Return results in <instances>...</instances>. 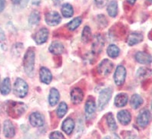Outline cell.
Segmentation results:
<instances>
[{
    "mask_svg": "<svg viewBox=\"0 0 152 139\" xmlns=\"http://www.w3.org/2000/svg\"><path fill=\"white\" fill-rule=\"evenodd\" d=\"M91 37H92V35H91V28L89 26H86L82 33V41L85 43H88L91 39Z\"/></svg>",
    "mask_w": 152,
    "mask_h": 139,
    "instance_id": "obj_27",
    "label": "cell"
},
{
    "mask_svg": "<svg viewBox=\"0 0 152 139\" xmlns=\"http://www.w3.org/2000/svg\"><path fill=\"white\" fill-rule=\"evenodd\" d=\"M45 19V22L49 26H56L61 22V15L57 12H49L46 13Z\"/></svg>",
    "mask_w": 152,
    "mask_h": 139,
    "instance_id": "obj_6",
    "label": "cell"
},
{
    "mask_svg": "<svg viewBox=\"0 0 152 139\" xmlns=\"http://www.w3.org/2000/svg\"><path fill=\"white\" fill-rule=\"evenodd\" d=\"M113 69V63L110 61L109 60H103L98 67V71L102 76H107L111 72Z\"/></svg>",
    "mask_w": 152,
    "mask_h": 139,
    "instance_id": "obj_7",
    "label": "cell"
},
{
    "mask_svg": "<svg viewBox=\"0 0 152 139\" xmlns=\"http://www.w3.org/2000/svg\"><path fill=\"white\" fill-rule=\"evenodd\" d=\"M60 95L58 91L55 88H52L50 90L49 97H48V102L52 106H55L59 100Z\"/></svg>",
    "mask_w": 152,
    "mask_h": 139,
    "instance_id": "obj_22",
    "label": "cell"
},
{
    "mask_svg": "<svg viewBox=\"0 0 152 139\" xmlns=\"http://www.w3.org/2000/svg\"><path fill=\"white\" fill-rule=\"evenodd\" d=\"M104 45V39L102 35L95 36L92 43V49L94 53H100Z\"/></svg>",
    "mask_w": 152,
    "mask_h": 139,
    "instance_id": "obj_13",
    "label": "cell"
},
{
    "mask_svg": "<svg viewBox=\"0 0 152 139\" xmlns=\"http://www.w3.org/2000/svg\"><path fill=\"white\" fill-rule=\"evenodd\" d=\"M118 119L122 125H128L132 120V115L128 110H121L118 113Z\"/></svg>",
    "mask_w": 152,
    "mask_h": 139,
    "instance_id": "obj_16",
    "label": "cell"
},
{
    "mask_svg": "<svg viewBox=\"0 0 152 139\" xmlns=\"http://www.w3.org/2000/svg\"><path fill=\"white\" fill-rule=\"evenodd\" d=\"M52 1H53V2H54L56 5H58V4L59 3V2H60V0H52Z\"/></svg>",
    "mask_w": 152,
    "mask_h": 139,
    "instance_id": "obj_41",
    "label": "cell"
},
{
    "mask_svg": "<svg viewBox=\"0 0 152 139\" xmlns=\"http://www.w3.org/2000/svg\"><path fill=\"white\" fill-rule=\"evenodd\" d=\"M108 0H95V3L97 6V7L99 9L104 8L107 5Z\"/></svg>",
    "mask_w": 152,
    "mask_h": 139,
    "instance_id": "obj_36",
    "label": "cell"
},
{
    "mask_svg": "<svg viewBox=\"0 0 152 139\" xmlns=\"http://www.w3.org/2000/svg\"><path fill=\"white\" fill-rule=\"evenodd\" d=\"M28 86L27 83L21 78H17L13 86L14 94L19 98H24L28 93Z\"/></svg>",
    "mask_w": 152,
    "mask_h": 139,
    "instance_id": "obj_3",
    "label": "cell"
},
{
    "mask_svg": "<svg viewBox=\"0 0 152 139\" xmlns=\"http://www.w3.org/2000/svg\"><path fill=\"white\" fill-rule=\"evenodd\" d=\"M151 121V112L147 109L141 111L139 115H137V123L141 128H145L148 126Z\"/></svg>",
    "mask_w": 152,
    "mask_h": 139,
    "instance_id": "obj_5",
    "label": "cell"
},
{
    "mask_svg": "<svg viewBox=\"0 0 152 139\" xmlns=\"http://www.w3.org/2000/svg\"><path fill=\"white\" fill-rule=\"evenodd\" d=\"M61 128L67 135H71L75 128V122L73 119H71V118H68V119H65L62 123Z\"/></svg>",
    "mask_w": 152,
    "mask_h": 139,
    "instance_id": "obj_18",
    "label": "cell"
},
{
    "mask_svg": "<svg viewBox=\"0 0 152 139\" xmlns=\"http://www.w3.org/2000/svg\"><path fill=\"white\" fill-rule=\"evenodd\" d=\"M48 30L45 28H42L39 30L37 33L35 34L34 39H35V41L37 43L38 45H42V44H44L47 41L48 37Z\"/></svg>",
    "mask_w": 152,
    "mask_h": 139,
    "instance_id": "obj_10",
    "label": "cell"
},
{
    "mask_svg": "<svg viewBox=\"0 0 152 139\" xmlns=\"http://www.w3.org/2000/svg\"><path fill=\"white\" fill-rule=\"evenodd\" d=\"M151 115H152V102H151Z\"/></svg>",
    "mask_w": 152,
    "mask_h": 139,
    "instance_id": "obj_43",
    "label": "cell"
},
{
    "mask_svg": "<svg viewBox=\"0 0 152 139\" xmlns=\"http://www.w3.org/2000/svg\"><path fill=\"white\" fill-rule=\"evenodd\" d=\"M11 91V81L9 77L5 78L0 86V93L3 96H6Z\"/></svg>",
    "mask_w": 152,
    "mask_h": 139,
    "instance_id": "obj_21",
    "label": "cell"
},
{
    "mask_svg": "<svg viewBox=\"0 0 152 139\" xmlns=\"http://www.w3.org/2000/svg\"><path fill=\"white\" fill-rule=\"evenodd\" d=\"M152 73L151 70L146 67H141L137 70V76L139 78H145L148 76H151Z\"/></svg>",
    "mask_w": 152,
    "mask_h": 139,
    "instance_id": "obj_32",
    "label": "cell"
},
{
    "mask_svg": "<svg viewBox=\"0 0 152 139\" xmlns=\"http://www.w3.org/2000/svg\"><path fill=\"white\" fill-rule=\"evenodd\" d=\"M108 15L112 18L117 16L118 15V3L115 1H112L108 4V8H107Z\"/></svg>",
    "mask_w": 152,
    "mask_h": 139,
    "instance_id": "obj_26",
    "label": "cell"
},
{
    "mask_svg": "<svg viewBox=\"0 0 152 139\" xmlns=\"http://www.w3.org/2000/svg\"><path fill=\"white\" fill-rule=\"evenodd\" d=\"M67 110H68V106L65 102H62L59 104V106L57 109V115L58 116V118L61 119L65 116V115L66 114Z\"/></svg>",
    "mask_w": 152,
    "mask_h": 139,
    "instance_id": "obj_31",
    "label": "cell"
},
{
    "mask_svg": "<svg viewBox=\"0 0 152 139\" xmlns=\"http://www.w3.org/2000/svg\"><path fill=\"white\" fill-rule=\"evenodd\" d=\"M49 138L50 139H65L64 135L62 133L59 132H53L50 134L49 135Z\"/></svg>",
    "mask_w": 152,
    "mask_h": 139,
    "instance_id": "obj_35",
    "label": "cell"
},
{
    "mask_svg": "<svg viewBox=\"0 0 152 139\" xmlns=\"http://www.w3.org/2000/svg\"><path fill=\"white\" fill-rule=\"evenodd\" d=\"M6 6V0H0V12H2Z\"/></svg>",
    "mask_w": 152,
    "mask_h": 139,
    "instance_id": "obj_37",
    "label": "cell"
},
{
    "mask_svg": "<svg viewBox=\"0 0 152 139\" xmlns=\"http://www.w3.org/2000/svg\"><path fill=\"white\" fill-rule=\"evenodd\" d=\"M29 122L33 127H42L44 125V117L39 112H33L29 115Z\"/></svg>",
    "mask_w": 152,
    "mask_h": 139,
    "instance_id": "obj_9",
    "label": "cell"
},
{
    "mask_svg": "<svg viewBox=\"0 0 152 139\" xmlns=\"http://www.w3.org/2000/svg\"><path fill=\"white\" fill-rule=\"evenodd\" d=\"M128 101V95L125 93H119L115 97V104L117 107H123V106H126Z\"/></svg>",
    "mask_w": 152,
    "mask_h": 139,
    "instance_id": "obj_20",
    "label": "cell"
},
{
    "mask_svg": "<svg viewBox=\"0 0 152 139\" xmlns=\"http://www.w3.org/2000/svg\"><path fill=\"white\" fill-rule=\"evenodd\" d=\"M11 1L13 4H15V5H18V4L20 3L22 0H11Z\"/></svg>",
    "mask_w": 152,
    "mask_h": 139,
    "instance_id": "obj_39",
    "label": "cell"
},
{
    "mask_svg": "<svg viewBox=\"0 0 152 139\" xmlns=\"http://www.w3.org/2000/svg\"><path fill=\"white\" fill-rule=\"evenodd\" d=\"M125 77H126V70H125L124 67L120 65L116 69V71H115V76H114V79H115V82L116 85H122L124 83Z\"/></svg>",
    "mask_w": 152,
    "mask_h": 139,
    "instance_id": "obj_8",
    "label": "cell"
},
{
    "mask_svg": "<svg viewBox=\"0 0 152 139\" xmlns=\"http://www.w3.org/2000/svg\"><path fill=\"white\" fill-rule=\"evenodd\" d=\"M61 14L65 18H71L74 14V9L72 5L69 3L64 4L61 7Z\"/></svg>",
    "mask_w": 152,
    "mask_h": 139,
    "instance_id": "obj_24",
    "label": "cell"
},
{
    "mask_svg": "<svg viewBox=\"0 0 152 139\" xmlns=\"http://www.w3.org/2000/svg\"><path fill=\"white\" fill-rule=\"evenodd\" d=\"M49 51L53 54H61L64 51V46L59 41H53L49 47Z\"/></svg>",
    "mask_w": 152,
    "mask_h": 139,
    "instance_id": "obj_19",
    "label": "cell"
},
{
    "mask_svg": "<svg viewBox=\"0 0 152 139\" xmlns=\"http://www.w3.org/2000/svg\"><path fill=\"white\" fill-rule=\"evenodd\" d=\"M136 61L141 64H150L152 62L151 56L144 51H138L135 54Z\"/></svg>",
    "mask_w": 152,
    "mask_h": 139,
    "instance_id": "obj_12",
    "label": "cell"
},
{
    "mask_svg": "<svg viewBox=\"0 0 152 139\" xmlns=\"http://www.w3.org/2000/svg\"><path fill=\"white\" fill-rule=\"evenodd\" d=\"M23 67L25 72L28 76H32L35 68V52L32 48L28 49L23 59Z\"/></svg>",
    "mask_w": 152,
    "mask_h": 139,
    "instance_id": "obj_1",
    "label": "cell"
},
{
    "mask_svg": "<svg viewBox=\"0 0 152 139\" xmlns=\"http://www.w3.org/2000/svg\"><path fill=\"white\" fill-rule=\"evenodd\" d=\"M143 103V99L141 98V96L138 94H134L131 98L130 104L132 107L134 109H138Z\"/></svg>",
    "mask_w": 152,
    "mask_h": 139,
    "instance_id": "obj_23",
    "label": "cell"
},
{
    "mask_svg": "<svg viewBox=\"0 0 152 139\" xmlns=\"http://www.w3.org/2000/svg\"><path fill=\"white\" fill-rule=\"evenodd\" d=\"M127 2L129 4H131V5H134V4L135 3L136 0H127Z\"/></svg>",
    "mask_w": 152,
    "mask_h": 139,
    "instance_id": "obj_40",
    "label": "cell"
},
{
    "mask_svg": "<svg viewBox=\"0 0 152 139\" xmlns=\"http://www.w3.org/2000/svg\"><path fill=\"white\" fill-rule=\"evenodd\" d=\"M40 19H41L40 12L38 11H33L28 17V23L31 25H35L39 24Z\"/></svg>",
    "mask_w": 152,
    "mask_h": 139,
    "instance_id": "obj_25",
    "label": "cell"
},
{
    "mask_svg": "<svg viewBox=\"0 0 152 139\" xmlns=\"http://www.w3.org/2000/svg\"><path fill=\"white\" fill-rule=\"evenodd\" d=\"M96 106H95V101L93 99H88L86 103V113L91 115L95 112Z\"/></svg>",
    "mask_w": 152,
    "mask_h": 139,
    "instance_id": "obj_30",
    "label": "cell"
},
{
    "mask_svg": "<svg viewBox=\"0 0 152 139\" xmlns=\"http://www.w3.org/2000/svg\"><path fill=\"white\" fill-rule=\"evenodd\" d=\"M104 139H110V138H108V137H105V138H104Z\"/></svg>",
    "mask_w": 152,
    "mask_h": 139,
    "instance_id": "obj_44",
    "label": "cell"
},
{
    "mask_svg": "<svg viewBox=\"0 0 152 139\" xmlns=\"http://www.w3.org/2000/svg\"><path fill=\"white\" fill-rule=\"evenodd\" d=\"M143 35L138 32H133L130 34L128 38V44L130 46H133L134 45H137L138 43L141 42L143 41Z\"/></svg>",
    "mask_w": 152,
    "mask_h": 139,
    "instance_id": "obj_17",
    "label": "cell"
},
{
    "mask_svg": "<svg viewBox=\"0 0 152 139\" xmlns=\"http://www.w3.org/2000/svg\"><path fill=\"white\" fill-rule=\"evenodd\" d=\"M6 37L3 30L0 28V45L3 50L6 49Z\"/></svg>",
    "mask_w": 152,
    "mask_h": 139,
    "instance_id": "obj_34",
    "label": "cell"
},
{
    "mask_svg": "<svg viewBox=\"0 0 152 139\" xmlns=\"http://www.w3.org/2000/svg\"><path fill=\"white\" fill-rule=\"evenodd\" d=\"M106 120H107L108 127H109L111 131H115L117 129V125H116V122H115V120L112 114L108 113L107 115V117H106Z\"/></svg>",
    "mask_w": 152,
    "mask_h": 139,
    "instance_id": "obj_33",
    "label": "cell"
},
{
    "mask_svg": "<svg viewBox=\"0 0 152 139\" xmlns=\"http://www.w3.org/2000/svg\"><path fill=\"white\" fill-rule=\"evenodd\" d=\"M149 2H152V0H148Z\"/></svg>",
    "mask_w": 152,
    "mask_h": 139,
    "instance_id": "obj_45",
    "label": "cell"
},
{
    "mask_svg": "<svg viewBox=\"0 0 152 139\" xmlns=\"http://www.w3.org/2000/svg\"><path fill=\"white\" fill-rule=\"evenodd\" d=\"M26 109V106L22 102L10 101L8 102L7 112L10 116L17 119L24 113Z\"/></svg>",
    "mask_w": 152,
    "mask_h": 139,
    "instance_id": "obj_2",
    "label": "cell"
},
{
    "mask_svg": "<svg viewBox=\"0 0 152 139\" xmlns=\"http://www.w3.org/2000/svg\"><path fill=\"white\" fill-rule=\"evenodd\" d=\"M107 53H108L109 57L112 58H117L119 54H120V50L116 45H111L108 46V49H107Z\"/></svg>",
    "mask_w": 152,
    "mask_h": 139,
    "instance_id": "obj_28",
    "label": "cell"
},
{
    "mask_svg": "<svg viewBox=\"0 0 152 139\" xmlns=\"http://www.w3.org/2000/svg\"><path fill=\"white\" fill-rule=\"evenodd\" d=\"M112 95V90L110 88L104 89L99 94L98 97V109L102 110L108 103Z\"/></svg>",
    "mask_w": 152,
    "mask_h": 139,
    "instance_id": "obj_4",
    "label": "cell"
},
{
    "mask_svg": "<svg viewBox=\"0 0 152 139\" xmlns=\"http://www.w3.org/2000/svg\"><path fill=\"white\" fill-rule=\"evenodd\" d=\"M84 93L79 88H75L71 92V99L74 104H78L83 100Z\"/></svg>",
    "mask_w": 152,
    "mask_h": 139,
    "instance_id": "obj_14",
    "label": "cell"
},
{
    "mask_svg": "<svg viewBox=\"0 0 152 139\" xmlns=\"http://www.w3.org/2000/svg\"><path fill=\"white\" fill-rule=\"evenodd\" d=\"M82 19L80 17H76L73 20H72L68 24V28H69L70 31H74L76 28H78V27H79V25L82 24Z\"/></svg>",
    "mask_w": 152,
    "mask_h": 139,
    "instance_id": "obj_29",
    "label": "cell"
},
{
    "mask_svg": "<svg viewBox=\"0 0 152 139\" xmlns=\"http://www.w3.org/2000/svg\"><path fill=\"white\" fill-rule=\"evenodd\" d=\"M3 132L6 138H11L15 135V126L10 120H6L3 123Z\"/></svg>",
    "mask_w": 152,
    "mask_h": 139,
    "instance_id": "obj_11",
    "label": "cell"
},
{
    "mask_svg": "<svg viewBox=\"0 0 152 139\" xmlns=\"http://www.w3.org/2000/svg\"><path fill=\"white\" fill-rule=\"evenodd\" d=\"M41 2V0H32V3L35 6H38Z\"/></svg>",
    "mask_w": 152,
    "mask_h": 139,
    "instance_id": "obj_38",
    "label": "cell"
},
{
    "mask_svg": "<svg viewBox=\"0 0 152 139\" xmlns=\"http://www.w3.org/2000/svg\"><path fill=\"white\" fill-rule=\"evenodd\" d=\"M28 0H23V6H26V4L28 3Z\"/></svg>",
    "mask_w": 152,
    "mask_h": 139,
    "instance_id": "obj_42",
    "label": "cell"
},
{
    "mask_svg": "<svg viewBox=\"0 0 152 139\" xmlns=\"http://www.w3.org/2000/svg\"><path fill=\"white\" fill-rule=\"evenodd\" d=\"M39 74H40V80H41L42 83L45 84H50L52 80V76L50 71L48 68H46V67H42L40 69Z\"/></svg>",
    "mask_w": 152,
    "mask_h": 139,
    "instance_id": "obj_15",
    "label": "cell"
}]
</instances>
